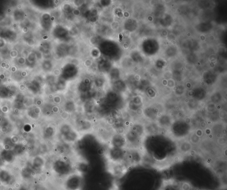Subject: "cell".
<instances>
[{"instance_id":"6da1fadb","label":"cell","mask_w":227,"mask_h":190,"mask_svg":"<svg viewBox=\"0 0 227 190\" xmlns=\"http://www.w3.org/2000/svg\"><path fill=\"white\" fill-rule=\"evenodd\" d=\"M52 169L58 177L64 178L76 171L71 161L62 157L56 159L53 162Z\"/></svg>"},{"instance_id":"7a4b0ae2","label":"cell","mask_w":227,"mask_h":190,"mask_svg":"<svg viewBox=\"0 0 227 190\" xmlns=\"http://www.w3.org/2000/svg\"><path fill=\"white\" fill-rule=\"evenodd\" d=\"M83 183L82 174L75 171L64 178L62 188L64 190H82Z\"/></svg>"},{"instance_id":"3957f363","label":"cell","mask_w":227,"mask_h":190,"mask_svg":"<svg viewBox=\"0 0 227 190\" xmlns=\"http://www.w3.org/2000/svg\"><path fill=\"white\" fill-rule=\"evenodd\" d=\"M107 170L115 178H121L127 171V165L124 162H112L107 161Z\"/></svg>"},{"instance_id":"277c9868","label":"cell","mask_w":227,"mask_h":190,"mask_svg":"<svg viewBox=\"0 0 227 190\" xmlns=\"http://www.w3.org/2000/svg\"><path fill=\"white\" fill-rule=\"evenodd\" d=\"M127 153L124 148H117L109 146L106 152V157L108 161L124 162Z\"/></svg>"},{"instance_id":"5b68a950","label":"cell","mask_w":227,"mask_h":190,"mask_svg":"<svg viewBox=\"0 0 227 190\" xmlns=\"http://www.w3.org/2000/svg\"><path fill=\"white\" fill-rule=\"evenodd\" d=\"M127 145V139L122 135L115 134L110 139V146L124 148Z\"/></svg>"},{"instance_id":"8992f818","label":"cell","mask_w":227,"mask_h":190,"mask_svg":"<svg viewBox=\"0 0 227 190\" xmlns=\"http://www.w3.org/2000/svg\"><path fill=\"white\" fill-rule=\"evenodd\" d=\"M62 139L64 143L70 144L76 142L79 138V132L73 129L66 135L61 136Z\"/></svg>"},{"instance_id":"52a82bcc","label":"cell","mask_w":227,"mask_h":190,"mask_svg":"<svg viewBox=\"0 0 227 190\" xmlns=\"http://www.w3.org/2000/svg\"><path fill=\"white\" fill-rule=\"evenodd\" d=\"M92 124L91 121L87 120H79L77 121L76 124L77 132L80 133L88 132L91 129Z\"/></svg>"},{"instance_id":"ba28073f","label":"cell","mask_w":227,"mask_h":190,"mask_svg":"<svg viewBox=\"0 0 227 190\" xmlns=\"http://www.w3.org/2000/svg\"><path fill=\"white\" fill-rule=\"evenodd\" d=\"M74 166L75 171L82 173L87 171L88 165L85 162H79Z\"/></svg>"},{"instance_id":"9c48e42d","label":"cell","mask_w":227,"mask_h":190,"mask_svg":"<svg viewBox=\"0 0 227 190\" xmlns=\"http://www.w3.org/2000/svg\"><path fill=\"white\" fill-rule=\"evenodd\" d=\"M73 129V127L69 124L67 123L63 124H62L61 125L59 129L60 133L61 136L66 135Z\"/></svg>"},{"instance_id":"30bf717a","label":"cell","mask_w":227,"mask_h":190,"mask_svg":"<svg viewBox=\"0 0 227 190\" xmlns=\"http://www.w3.org/2000/svg\"><path fill=\"white\" fill-rule=\"evenodd\" d=\"M119 38H120V39H119V41L120 42H121L122 41V35L120 34H119Z\"/></svg>"}]
</instances>
